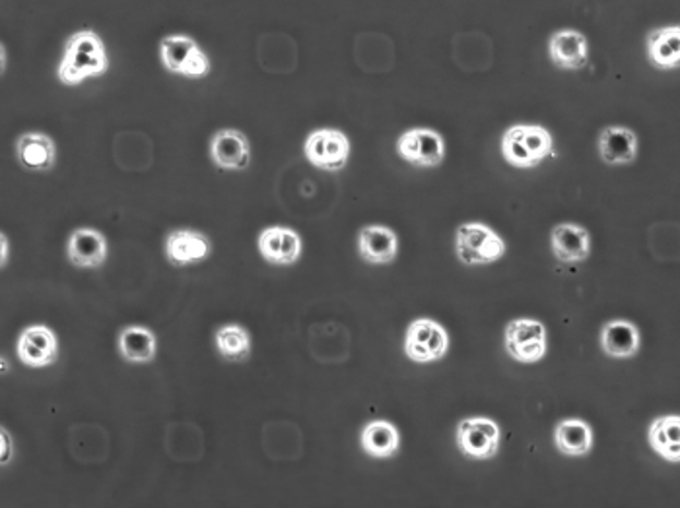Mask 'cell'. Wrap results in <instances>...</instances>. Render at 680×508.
<instances>
[{"label":"cell","mask_w":680,"mask_h":508,"mask_svg":"<svg viewBox=\"0 0 680 508\" xmlns=\"http://www.w3.org/2000/svg\"><path fill=\"white\" fill-rule=\"evenodd\" d=\"M109 71V55L102 36L94 29L74 32L62 51L57 78L64 86H80L88 78H97Z\"/></svg>","instance_id":"6da1fadb"},{"label":"cell","mask_w":680,"mask_h":508,"mask_svg":"<svg viewBox=\"0 0 680 508\" xmlns=\"http://www.w3.org/2000/svg\"><path fill=\"white\" fill-rule=\"evenodd\" d=\"M502 156L517 169H535L554 152V138L540 124H513L502 136Z\"/></svg>","instance_id":"7a4b0ae2"},{"label":"cell","mask_w":680,"mask_h":508,"mask_svg":"<svg viewBox=\"0 0 680 508\" xmlns=\"http://www.w3.org/2000/svg\"><path fill=\"white\" fill-rule=\"evenodd\" d=\"M159 62L169 74L183 78H204L213 71V62L194 37L169 34L159 41Z\"/></svg>","instance_id":"3957f363"},{"label":"cell","mask_w":680,"mask_h":508,"mask_svg":"<svg viewBox=\"0 0 680 508\" xmlns=\"http://www.w3.org/2000/svg\"><path fill=\"white\" fill-rule=\"evenodd\" d=\"M508 246L494 229L468 221L455 231V253L465 266H490L504 256Z\"/></svg>","instance_id":"277c9868"},{"label":"cell","mask_w":680,"mask_h":508,"mask_svg":"<svg viewBox=\"0 0 680 508\" xmlns=\"http://www.w3.org/2000/svg\"><path fill=\"white\" fill-rule=\"evenodd\" d=\"M450 351V334L432 318H416L405 334V353L410 361L428 365L442 361Z\"/></svg>","instance_id":"5b68a950"},{"label":"cell","mask_w":680,"mask_h":508,"mask_svg":"<svg viewBox=\"0 0 680 508\" xmlns=\"http://www.w3.org/2000/svg\"><path fill=\"white\" fill-rule=\"evenodd\" d=\"M350 141L338 129H318L303 142V156L311 166L327 173H338L350 159Z\"/></svg>","instance_id":"8992f818"},{"label":"cell","mask_w":680,"mask_h":508,"mask_svg":"<svg viewBox=\"0 0 680 508\" xmlns=\"http://www.w3.org/2000/svg\"><path fill=\"white\" fill-rule=\"evenodd\" d=\"M505 351L523 365L539 363L547 355V328L535 318H515L505 326Z\"/></svg>","instance_id":"52a82bcc"},{"label":"cell","mask_w":680,"mask_h":508,"mask_svg":"<svg viewBox=\"0 0 680 508\" xmlns=\"http://www.w3.org/2000/svg\"><path fill=\"white\" fill-rule=\"evenodd\" d=\"M455 440L461 455L467 456L468 460H490L500 452L502 430L490 418H467L460 421Z\"/></svg>","instance_id":"ba28073f"},{"label":"cell","mask_w":680,"mask_h":508,"mask_svg":"<svg viewBox=\"0 0 680 508\" xmlns=\"http://www.w3.org/2000/svg\"><path fill=\"white\" fill-rule=\"evenodd\" d=\"M398 158L415 167L442 166L445 159V141L433 129L416 126L403 132L397 138Z\"/></svg>","instance_id":"9c48e42d"},{"label":"cell","mask_w":680,"mask_h":508,"mask_svg":"<svg viewBox=\"0 0 680 508\" xmlns=\"http://www.w3.org/2000/svg\"><path fill=\"white\" fill-rule=\"evenodd\" d=\"M213 239L196 229H174L169 231L164 243V254L174 266H194L211 258Z\"/></svg>","instance_id":"30bf717a"},{"label":"cell","mask_w":680,"mask_h":508,"mask_svg":"<svg viewBox=\"0 0 680 508\" xmlns=\"http://www.w3.org/2000/svg\"><path fill=\"white\" fill-rule=\"evenodd\" d=\"M16 351H19L20 361L26 367H49V365H53L59 360L57 334L49 326H27L20 334Z\"/></svg>","instance_id":"8fae6325"},{"label":"cell","mask_w":680,"mask_h":508,"mask_svg":"<svg viewBox=\"0 0 680 508\" xmlns=\"http://www.w3.org/2000/svg\"><path fill=\"white\" fill-rule=\"evenodd\" d=\"M257 249L265 263L273 266H291L300 261L303 243L296 229L271 226L259 233Z\"/></svg>","instance_id":"7c38bea8"},{"label":"cell","mask_w":680,"mask_h":508,"mask_svg":"<svg viewBox=\"0 0 680 508\" xmlns=\"http://www.w3.org/2000/svg\"><path fill=\"white\" fill-rule=\"evenodd\" d=\"M548 57L560 71H582L589 62L587 36L574 27L557 29L548 37Z\"/></svg>","instance_id":"4fadbf2b"},{"label":"cell","mask_w":680,"mask_h":508,"mask_svg":"<svg viewBox=\"0 0 680 508\" xmlns=\"http://www.w3.org/2000/svg\"><path fill=\"white\" fill-rule=\"evenodd\" d=\"M211 161L222 171H243L251 164V144L241 131L222 129L211 138Z\"/></svg>","instance_id":"5bb4252c"},{"label":"cell","mask_w":680,"mask_h":508,"mask_svg":"<svg viewBox=\"0 0 680 508\" xmlns=\"http://www.w3.org/2000/svg\"><path fill=\"white\" fill-rule=\"evenodd\" d=\"M597 148H599L603 164L612 167L630 166L637 159L640 141L632 129L622 126V124H610L599 134Z\"/></svg>","instance_id":"9a60e30c"},{"label":"cell","mask_w":680,"mask_h":508,"mask_svg":"<svg viewBox=\"0 0 680 508\" xmlns=\"http://www.w3.org/2000/svg\"><path fill=\"white\" fill-rule=\"evenodd\" d=\"M550 249L560 263H583L592 254V235L577 223H558L550 231Z\"/></svg>","instance_id":"2e32d148"},{"label":"cell","mask_w":680,"mask_h":508,"mask_svg":"<svg viewBox=\"0 0 680 508\" xmlns=\"http://www.w3.org/2000/svg\"><path fill=\"white\" fill-rule=\"evenodd\" d=\"M107 253L106 235L97 229H74L69 237L67 256L76 268H102L106 264Z\"/></svg>","instance_id":"e0dca14e"},{"label":"cell","mask_w":680,"mask_h":508,"mask_svg":"<svg viewBox=\"0 0 680 508\" xmlns=\"http://www.w3.org/2000/svg\"><path fill=\"white\" fill-rule=\"evenodd\" d=\"M16 158L27 171L47 173L57 164V146L45 132H24L16 141Z\"/></svg>","instance_id":"ac0fdd59"},{"label":"cell","mask_w":680,"mask_h":508,"mask_svg":"<svg viewBox=\"0 0 680 508\" xmlns=\"http://www.w3.org/2000/svg\"><path fill=\"white\" fill-rule=\"evenodd\" d=\"M358 253L363 263L387 266L398 254V237L387 226H366L358 233Z\"/></svg>","instance_id":"d6986e66"},{"label":"cell","mask_w":680,"mask_h":508,"mask_svg":"<svg viewBox=\"0 0 680 508\" xmlns=\"http://www.w3.org/2000/svg\"><path fill=\"white\" fill-rule=\"evenodd\" d=\"M647 61L657 71L680 69V26L655 27L645 39Z\"/></svg>","instance_id":"ffe728a7"},{"label":"cell","mask_w":680,"mask_h":508,"mask_svg":"<svg viewBox=\"0 0 680 508\" xmlns=\"http://www.w3.org/2000/svg\"><path fill=\"white\" fill-rule=\"evenodd\" d=\"M642 348V334L637 326L624 318H615L603 326L601 350L612 360H632Z\"/></svg>","instance_id":"44dd1931"},{"label":"cell","mask_w":680,"mask_h":508,"mask_svg":"<svg viewBox=\"0 0 680 508\" xmlns=\"http://www.w3.org/2000/svg\"><path fill=\"white\" fill-rule=\"evenodd\" d=\"M117 350L127 363L144 365L156 360L158 340L156 334L146 326H124L117 340Z\"/></svg>","instance_id":"7402d4cb"},{"label":"cell","mask_w":680,"mask_h":508,"mask_svg":"<svg viewBox=\"0 0 680 508\" xmlns=\"http://www.w3.org/2000/svg\"><path fill=\"white\" fill-rule=\"evenodd\" d=\"M647 443L665 462L680 464V415L655 418L647 430Z\"/></svg>","instance_id":"603a6c76"},{"label":"cell","mask_w":680,"mask_h":508,"mask_svg":"<svg viewBox=\"0 0 680 508\" xmlns=\"http://www.w3.org/2000/svg\"><path fill=\"white\" fill-rule=\"evenodd\" d=\"M360 445L363 452L371 458H393L401 448V433L391 421L373 420L363 427Z\"/></svg>","instance_id":"cb8c5ba5"},{"label":"cell","mask_w":680,"mask_h":508,"mask_svg":"<svg viewBox=\"0 0 680 508\" xmlns=\"http://www.w3.org/2000/svg\"><path fill=\"white\" fill-rule=\"evenodd\" d=\"M554 445L560 455L587 456L593 448V430L587 421L583 420H562L554 427Z\"/></svg>","instance_id":"d4e9b609"},{"label":"cell","mask_w":680,"mask_h":508,"mask_svg":"<svg viewBox=\"0 0 680 508\" xmlns=\"http://www.w3.org/2000/svg\"><path fill=\"white\" fill-rule=\"evenodd\" d=\"M214 343L222 358L241 363L251 358V334L241 325H224L214 334Z\"/></svg>","instance_id":"484cf974"},{"label":"cell","mask_w":680,"mask_h":508,"mask_svg":"<svg viewBox=\"0 0 680 508\" xmlns=\"http://www.w3.org/2000/svg\"><path fill=\"white\" fill-rule=\"evenodd\" d=\"M10 450H12V447H10L9 431L2 427V464H7V462H9Z\"/></svg>","instance_id":"4316f807"},{"label":"cell","mask_w":680,"mask_h":508,"mask_svg":"<svg viewBox=\"0 0 680 508\" xmlns=\"http://www.w3.org/2000/svg\"><path fill=\"white\" fill-rule=\"evenodd\" d=\"M0 243H2V258H0V263H2V268H4V266L9 264L10 253L9 237H7V233H2V237H0Z\"/></svg>","instance_id":"83f0119b"},{"label":"cell","mask_w":680,"mask_h":508,"mask_svg":"<svg viewBox=\"0 0 680 508\" xmlns=\"http://www.w3.org/2000/svg\"><path fill=\"white\" fill-rule=\"evenodd\" d=\"M7 69V49H4V45H2V71Z\"/></svg>","instance_id":"f1b7e54d"}]
</instances>
